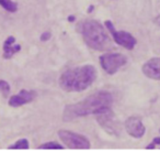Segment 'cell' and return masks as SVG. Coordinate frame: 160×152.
Instances as JSON below:
<instances>
[{
    "instance_id": "6da1fadb",
    "label": "cell",
    "mask_w": 160,
    "mask_h": 152,
    "mask_svg": "<svg viewBox=\"0 0 160 152\" xmlns=\"http://www.w3.org/2000/svg\"><path fill=\"white\" fill-rule=\"evenodd\" d=\"M112 104L113 96L111 93L100 90L86 97L83 100L67 105L62 112V120L71 121L88 115H99L110 111L112 110Z\"/></svg>"
},
{
    "instance_id": "7a4b0ae2",
    "label": "cell",
    "mask_w": 160,
    "mask_h": 152,
    "mask_svg": "<svg viewBox=\"0 0 160 152\" xmlns=\"http://www.w3.org/2000/svg\"><path fill=\"white\" fill-rule=\"evenodd\" d=\"M96 79V67L83 65L64 72L59 77V86L65 92H82L91 86Z\"/></svg>"
},
{
    "instance_id": "3957f363",
    "label": "cell",
    "mask_w": 160,
    "mask_h": 152,
    "mask_svg": "<svg viewBox=\"0 0 160 152\" xmlns=\"http://www.w3.org/2000/svg\"><path fill=\"white\" fill-rule=\"evenodd\" d=\"M79 32L86 44L96 51H104L111 46V40L104 27L97 20H86L80 23Z\"/></svg>"
},
{
    "instance_id": "277c9868",
    "label": "cell",
    "mask_w": 160,
    "mask_h": 152,
    "mask_svg": "<svg viewBox=\"0 0 160 152\" xmlns=\"http://www.w3.org/2000/svg\"><path fill=\"white\" fill-rule=\"evenodd\" d=\"M58 137L66 147L75 150H87L90 148V141L85 136L69 130H59Z\"/></svg>"
},
{
    "instance_id": "5b68a950",
    "label": "cell",
    "mask_w": 160,
    "mask_h": 152,
    "mask_svg": "<svg viewBox=\"0 0 160 152\" xmlns=\"http://www.w3.org/2000/svg\"><path fill=\"white\" fill-rule=\"evenodd\" d=\"M127 62L125 55L121 53H105L100 56V64L109 75L115 74Z\"/></svg>"
},
{
    "instance_id": "8992f818",
    "label": "cell",
    "mask_w": 160,
    "mask_h": 152,
    "mask_svg": "<svg viewBox=\"0 0 160 152\" xmlns=\"http://www.w3.org/2000/svg\"><path fill=\"white\" fill-rule=\"evenodd\" d=\"M105 27L109 30L110 33L112 34L114 41L118 45H121V46L125 47L127 50H133L135 47L137 41L131 33H128L126 31H116L111 21H105Z\"/></svg>"
},
{
    "instance_id": "52a82bcc",
    "label": "cell",
    "mask_w": 160,
    "mask_h": 152,
    "mask_svg": "<svg viewBox=\"0 0 160 152\" xmlns=\"http://www.w3.org/2000/svg\"><path fill=\"white\" fill-rule=\"evenodd\" d=\"M125 129H126L127 133L132 136L133 138H142L145 134L146 128H145L144 123H142V119L137 116H132L126 119L125 121Z\"/></svg>"
},
{
    "instance_id": "ba28073f",
    "label": "cell",
    "mask_w": 160,
    "mask_h": 152,
    "mask_svg": "<svg viewBox=\"0 0 160 152\" xmlns=\"http://www.w3.org/2000/svg\"><path fill=\"white\" fill-rule=\"evenodd\" d=\"M36 97V93L34 90H22L18 93L17 95L10 97L9 99V106L11 107H20L25 104H29L31 101H33Z\"/></svg>"
},
{
    "instance_id": "9c48e42d",
    "label": "cell",
    "mask_w": 160,
    "mask_h": 152,
    "mask_svg": "<svg viewBox=\"0 0 160 152\" xmlns=\"http://www.w3.org/2000/svg\"><path fill=\"white\" fill-rule=\"evenodd\" d=\"M142 71L148 79L160 81V57H153L147 61L142 65Z\"/></svg>"
},
{
    "instance_id": "30bf717a",
    "label": "cell",
    "mask_w": 160,
    "mask_h": 152,
    "mask_svg": "<svg viewBox=\"0 0 160 152\" xmlns=\"http://www.w3.org/2000/svg\"><path fill=\"white\" fill-rule=\"evenodd\" d=\"M21 50V45L20 44H16V38L14 36H8L7 40L3 43V58L6 60H9L16 53L20 52Z\"/></svg>"
},
{
    "instance_id": "8fae6325",
    "label": "cell",
    "mask_w": 160,
    "mask_h": 152,
    "mask_svg": "<svg viewBox=\"0 0 160 152\" xmlns=\"http://www.w3.org/2000/svg\"><path fill=\"white\" fill-rule=\"evenodd\" d=\"M0 6L9 12H17L18 10V5L12 0H0Z\"/></svg>"
},
{
    "instance_id": "7c38bea8",
    "label": "cell",
    "mask_w": 160,
    "mask_h": 152,
    "mask_svg": "<svg viewBox=\"0 0 160 152\" xmlns=\"http://www.w3.org/2000/svg\"><path fill=\"white\" fill-rule=\"evenodd\" d=\"M10 150H27L29 149V141L27 139H21V140L17 141L14 144L9 145Z\"/></svg>"
},
{
    "instance_id": "4fadbf2b",
    "label": "cell",
    "mask_w": 160,
    "mask_h": 152,
    "mask_svg": "<svg viewBox=\"0 0 160 152\" xmlns=\"http://www.w3.org/2000/svg\"><path fill=\"white\" fill-rule=\"evenodd\" d=\"M38 149H41V150H62L64 147L57 142H46V143H44V144H41L40 147H38Z\"/></svg>"
},
{
    "instance_id": "5bb4252c",
    "label": "cell",
    "mask_w": 160,
    "mask_h": 152,
    "mask_svg": "<svg viewBox=\"0 0 160 152\" xmlns=\"http://www.w3.org/2000/svg\"><path fill=\"white\" fill-rule=\"evenodd\" d=\"M0 92L5 97H7L10 94V85L8 82L3 81V79H0Z\"/></svg>"
},
{
    "instance_id": "9a60e30c",
    "label": "cell",
    "mask_w": 160,
    "mask_h": 152,
    "mask_svg": "<svg viewBox=\"0 0 160 152\" xmlns=\"http://www.w3.org/2000/svg\"><path fill=\"white\" fill-rule=\"evenodd\" d=\"M156 144H160V137H156V138H153V140H152V142L150 143V144H148L146 147V149L147 150H152V149H155V145Z\"/></svg>"
},
{
    "instance_id": "2e32d148",
    "label": "cell",
    "mask_w": 160,
    "mask_h": 152,
    "mask_svg": "<svg viewBox=\"0 0 160 152\" xmlns=\"http://www.w3.org/2000/svg\"><path fill=\"white\" fill-rule=\"evenodd\" d=\"M51 38H52V33L49 31L43 32V33L41 34V36H40V39H41V41H42V42H46V41H48Z\"/></svg>"
},
{
    "instance_id": "e0dca14e",
    "label": "cell",
    "mask_w": 160,
    "mask_h": 152,
    "mask_svg": "<svg viewBox=\"0 0 160 152\" xmlns=\"http://www.w3.org/2000/svg\"><path fill=\"white\" fill-rule=\"evenodd\" d=\"M75 16H69L68 18H67V20L69 21V22H73V21H75Z\"/></svg>"
},
{
    "instance_id": "ac0fdd59",
    "label": "cell",
    "mask_w": 160,
    "mask_h": 152,
    "mask_svg": "<svg viewBox=\"0 0 160 152\" xmlns=\"http://www.w3.org/2000/svg\"><path fill=\"white\" fill-rule=\"evenodd\" d=\"M92 10H93V6H91V7H90L89 9H88V12H89V14H90V12H91Z\"/></svg>"
},
{
    "instance_id": "d6986e66",
    "label": "cell",
    "mask_w": 160,
    "mask_h": 152,
    "mask_svg": "<svg viewBox=\"0 0 160 152\" xmlns=\"http://www.w3.org/2000/svg\"><path fill=\"white\" fill-rule=\"evenodd\" d=\"M158 21H160V16L156 18V22H158ZM159 25H160V23H159Z\"/></svg>"
}]
</instances>
